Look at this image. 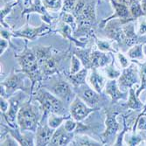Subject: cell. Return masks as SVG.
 Instances as JSON below:
<instances>
[{
  "label": "cell",
  "mask_w": 146,
  "mask_h": 146,
  "mask_svg": "<svg viewBox=\"0 0 146 146\" xmlns=\"http://www.w3.org/2000/svg\"><path fill=\"white\" fill-rule=\"evenodd\" d=\"M18 59V62L20 67V72L25 74L27 77L31 80L32 86L31 90L33 91L36 84L40 82V80L43 78L40 68H39L38 59L34 54L33 49H29L27 46H25V50L20 54L16 55ZM32 94V93H31Z\"/></svg>",
  "instance_id": "cell-1"
},
{
  "label": "cell",
  "mask_w": 146,
  "mask_h": 146,
  "mask_svg": "<svg viewBox=\"0 0 146 146\" xmlns=\"http://www.w3.org/2000/svg\"><path fill=\"white\" fill-rule=\"evenodd\" d=\"M33 93H34V99L38 102L41 110H43V118L48 116L51 113L60 115H67L64 102L52 92L43 88H38Z\"/></svg>",
  "instance_id": "cell-2"
},
{
  "label": "cell",
  "mask_w": 146,
  "mask_h": 146,
  "mask_svg": "<svg viewBox=\"0 0 146 146\" xmlns=\"http://www.w3.org/2000/svg\"><path fill=\"white\" fill-rule=\"evenodd\" d=\"M17 123L22 131L36 132L39 124L38 116L30 102L25 103L19 109L17 115Z\"/></svg>",
  "instance_id": "cell-3"
},
{
  "label": "cell",
  "mask_w": 146,
  "mask_h": 146,
  "mask_svg": "<svg viewBox=\"0 0 146 146\" xmlns=\"http://www.w3.org/2000/svg\"><path fill=\"white\" fill-rule=\"evenodd\" d=\"M27 76L25 74L20 73H11V75L3 82H1V96L5 97V95L11 96L15 92L25 91L31 94V89H28L25 86V78Z\"/></svg>",
  "instance_id": "cell-4"
},
{
  "label": "cell",
  "mask_w": 146,
  "mask_h": 146,
  "mask_svg": "<svg viewBox=\"0 0 146 146\" xmlns=\"http://www.w3.org/2000/svg\"><path fill=\"white\" fill-rule=\"evenodd\" d=\"M98 109L91 108L85 103L81 98L75 96L69 106V114L74 118V120L77 122H82L86 119L89 114L95 112Z\"/></svg>",
  "instance_id": "cell-5"
},
{
  "label": "cell",
  "mask_w": 146,
  "mask_h": 146,
  "mask_svg": "<svg viewBox=\"0 0 146 146\" xmlns=\"http://www.w3.org/2000/svg\"><path fill=\"white\" fill-rule=\"evenodd\" d=\"M62 59L58 50H54L52 54L42 61L38 62L39 68L43 77H48L54 74H59V66Z\"/></svg>",
  "instance_id": "cell-6"
},
{
  "label": "cell",
  "mask_w": 146,
  "mask_h": 146,
  "mask_svg": "<svg viewBox=\"0 0 146 146\" xmlns=\"http://www.w3.org/2000/svg\"><path fill=\"white\" fill-rule=\"evenodd\" d=\"M138 81L137 68L134 64H131L129 67L123 68V73L118 78L117 83L120 89L122 88V90H125L131 88L134 84L138 82Z\"/></svg>",
  "instance_id": "cell-7"
},
{
  "label": "cell",
  "mask_w": 146,
  "mask_h": 146,
  "mask_svg": "<svg viewBox=\"0 0 146 146\" xmlns=\"http://www.w3.org/2000/svg\"><path fill=\"white\" fill-rule=\"evenodd\" d=\"M42 24L38 27H29V26H25L24 28L18 30L16 32L11 33L13 37L18 38H27L29 40H33V39L38 36H43L44 34L48 33L51 31V28L48 26V25Z\"/></svg>",
  "instance_id": "cell-8"
},
{
  "label": "cell",
  "mask_w": 146,
  "mask_h": 146,
  "mask_svg": "<svg viewBox=\"0 0 146 146\" xmlns=\"http://www.w3.org/2000/svg\"><path fill=\"white\" fill-rule=\"evenodd\" d=\"M51 92L60 99L64 103H71L74 97V92L70 83L66 81H60L55 83L51 88Z\"/></svg>",
  "instance_id": "cell-9"
},
{
  "label": "cell",
  "mask_w": 146,
  "mask_h": 146,
  "mask_svg": "<svg viewBox=\"0 0 146 146\" xmlns=\"http://www.w3.org/2000/svg\"><path fill=\"white\" fill-rule=\"evenodd\" d=\"M117 115L118 113L116 111H106V129L102 135V138H111L118 132L120 126L117 122Z\"/></svg>",
  "instance_id": "cell-10"
},
{
  "label": "cell",
  "mask_w": 146,
  "mask_h": 146,
  "mask_svg": "<svg viewBox=\"0 0 146 146\" xmlns=\"http://www.w3.org/2000/svg\"><path fill=\"white\" fill-rule=\"evenodd\" d=\"M20 96H13L9 98V102H10V107L9 110L3 114L4 118L5 119L6 123L11 128H17V125L15 124L16 123V118L19 110V104H20Z\"/></svg>",
  "instance_id": "cell-11"
},
{
  "label": "cell",
  "mask_w": 146,
  "mask_h": 146,
  "mask_svg": "<svg viewBox=\"0 0 146 146\" xmlns=\"http://www.w3.org/2000/svg\"><path fill=\"white\" fill-rule=\"evenodd\" d=\"M74 137V132H68L62 124L54 130L50 145H68Z\"/></svg>",
  "instance_id": "cell-12"
},
{
  "label": "cell",
  "mask_w": 146,
  "mask_h": 146,
  "mask_svg": "<svg viewBox=\"0 0 146 146\" xmlns=\"http://www.w3.org/2000/svg\"><path fill=\"white\" fill-rule=\"evenodd\" d=\"M55 129L49 127V125H43L39 123L36 130L35 145H50L52 135Z\"/></svg>",
  "instance_id": "cell-13"
},
{
  "label": "cell",
  "mask_w": 146,
  "mask_h": 146,
  "mask_svg": "<svg viewBox=\"0 0 146 146\" xmlns=\"http://www.w3.org/2000/svg\"><path fill=\"white\" fill-rule=\"evenodd\" d=\"M32 12H37L39 13L42 16V19L45 21V23H47L48 25H51L52 22V17L49 14L46 8L44 6L42 0H33L31 4V6L25 9L23 12V15L26 13H32Z\"/></svg>",
  "instance_id": "cell-14"
},
{
  "label": "cell",
  "mask_w": 146,
  "mask_h": 146,
  "mask_svg": "<svg viewBox=\"0 0 146 146\" xmlns=\"http://www.w3.org/2000/svg\"><path fill=\"white\" fill-rule=\"evenodd\" d=\"M111 63L110 54L100 50L92 51L91 52V69L102 68Z\"/></svg>",
  "instance_id": "cell-15"
},
{
  "label": "cell",
  "mask_w": 146,
  "mask_h": 146,
  "mask_svg": "<svg viewBox=\"0 0 146 146\" xmlns=\"http://www.w3.org/2000/svg\"><path fill=\"white\" fill-rule=\"evenodd\" d=\"M104 90L106 95L109 96L113 102H116L120 99H125L128 95L127 92H123L120 89L115 80H110L106 82Z\"/></svg>",
  "instance_id": "cell-16"
},
{
  "label": "cell",
  "mask_w": 146,
  "mask_h": 146,
  "mask_svg": "<svg viewBox=\"0 0 146 146\" xmlns=\"http://www.w3.org/2000/svg\"><path fill=\"white\" fill-rule=\"evenodd\" d=\"M88 83L90 87L95 89L96 92L101 93L103 91L106 86V79L97 71V69H91L90 74H88Z\"/></svg>",
  "instance_id": "cell-17"
},
{
  "label": "cell",
  "mask_w": 146,
  "mask_h": 146,
  "mask_svg": "<svg viewBox=\"0 0 146 146\" xmlns=\"http://www.w3.org/2000/svg\"><path fill=\"white\" fill-rule=\"evenodd\" d=\"M5 129L9 133L14 137L19 143V145L23 146H29V145H35L34 138L30 134H23L22 130L18 128H11V127H5Z\"/></svg>",
  "instance_id": "cell-18"
},
{
  "label": "cell",
  "mask_w": 146,
  "mask_h": 146,
  "mask_svg": "<svg viewBox=\"0 0 146 146\" xmlns=\"http://www.w3.org/2000/svg\"><path fill=\"white\" fill-rule=\"evenodd\" d=\"M111 3L113 4V6L115 8V13L113 16L110 17L108 19L104 20L102 22V26H104V24L107 23V21H110V20H111L113 19H115V18H120L121 19H125V20H131L130 19H129L130 11H129L128 6L124 3H119L118 1L117 2L116 1H113Z\"/></svg>",
  "instance_id": "cell-19"
},
{
  "label": "cell",
  "mask_w": 146,
  "mask_h": 146,
  "mask_svg": "<svg viewBox=\"0 0 146 146\" xmlns=\"http://www.w3.org/2000/svg\"><path fill=\"white\" fill-rule=\"evenodd\" d=\"M80 98L91 108H96V106H97V104L100 102V100H101L100 93L96 92L92 88H88L87 89H85L82 93Z\"/></svg>",
  "instance_id": "cell-20"
},
{
  "label": "cell",
  "mask_w": 146,
  "mask_h": 146,
  "mask_svg": "<svg viewBox=\"0 0 146 146\" xmlns=\"http://www.w3.org/2000/svg\"><path fill=\"white\" fill-rule=\"evenodd\" d=\"M88 70L87 68H82L81 71H79L78 73L74 74H70L68 76L70 83L73 85L74 88H79L82 85H84L86 83V79L88 76Z\"/></svg>",
  "instance_id": "cell-21"
},
{
  "label": "cell",
  "mask_w": 146,
  "mask_h": 146,
  "mask_svg": "<svg viewBox=\"0 0 146 146\" xmlns=\"http://www.w3.org/2000/svg\"><path fill=\"white\" fill-rule=\"evenodd\" d=\"M91 52L92 49H76L74 51V54L81 60L83 68L87 69H91Z\"/></svg>",
  "instance_id": "cell-22"
},
{
  "label": "cell",
  "mask_w": 146,
  "mask_h": 146,
  "mask_svg": "<svg viewBox=\"0 0 146 146\" xmlns=\"http://www.w3.org/2000/svg\"><path fill=\"white\" fill-rule=\"evenodd\" d=\"M124 4L128 6L133 19H137L144 14L139 0H126Z\"/></svg>",
  "instance_id": "cell-23"
},
{
  "label": "cell",
  "mask_w": 146,
  "mask_h": 146,
  "mask_svg": "<svg viewBox=\"0 0 146 146\" xmlns=\"http://www.w3.org/2000/svg\"><path fill=\"white\" fill-rule=\"evenodd\" d=\"M68 118H70L69 115H60L57 114L51 113L47 116V124L52 129H56L60 125H62L63 122H65Z\"/></svg>",
  "instance_id": "cell-24"
},
{
  "label": "cell",
  "mask_w": 146,
  "mask_h": 146,
  "mask_svg": "<svg viewBox=\"0 0 146 146\" xmlns=\"http://www.w3.org/2000/svg\"><path fill=\"white\" fill-rule=\"evenodd\" d=\"M138 96H137V94H135L134 88H129V100L127 102V108L133 110H140L143 108V103L138 100L137 98Z\"/></svg>",
  "instance_id": "cell-25"
},
{
  "label": "cell",
  "mask_w": 146,
  "mask_h": 146,
  "mask_svg": "<svg viewBox=\"0 0 146 146\" xmlns=\"http://www.w3.org/2000/svg\"><path fill=\"white\" fill-rule=\"evenodd\" d=\"M70 145H80V146H96V145H102L100 142H97L94 139H91L87 136H78L74 137L71 141Z\"/></svg>",
  "instance_id": "cell-26"
},
{
  "label": "cell",
  "mask_w": 146,
  "mask_h": 146,
  "mask_svg": "<svg viewBox=\"0 0 146 146\" xmlns=\"http://www.w3.org/2000/svg\"><path fill=\"white\" fill-rule=\"evenodd\" d=\"M60 19L62 22L69 25L71 27L73 28L74 32L76 31L77 27H78V23L76 20V18L74 16L73 13L69 12V11H62L60 14Z\"/></svg>",
  "instance_id": "cell-27"
},
{
  "label": "cell",
  "mask_w": 146,
  "mask_h": 146,
  "mask_svg": "<svg viewBox=\"0 0 146 146\" xmlns=\"http://www.w3.org/2000/svg\"><path fill=\"white\" fill-rule=\"evenodd\" d=\"M102 72L105 74L106 77L109 78L110 80H116L120 77V75L122 74L119 70L115 68L113 62H111L110 64L102 68Z\"/></svg>",
  "instance_id": "cell-28"
},
{
  "label": "cell",
  "mask_w": 146,
  "mask_h": 146,
  "mask_svg": "<svg viewBox=\"0 0 146 146\" xmlns=\"http://www.w3.org/2000/svg\"><path fill=\"white\" fill-rule=\"evenodd\" d=\"M143 45H134L129 51H128V56L131 60H143L144 54Z\"/></svg>",
  "instance_id": "cell-29"
},
{
  "label": "cell",
  "mask_w": 146,
  "mask_h": 146,
  "mask_svg": "<svg viewBox=\"0 0 146 146\" xmlns=\"http://www.w3.org/2000/svg\"><path fill=\"white\" fill-rule=\"evenodd\" d=\"M44 6L46 10L51 11H62L63 8V0H42Z\"/></svg>",
  "instance_id": "cell-30"
},
{
  "label": "cell",
  "mask_w": 146,
  "mask_h": 146,
  "mask_svg": "<svg viewBox=\"0 0 146 146\" xmlns=\"http://www.w3.org/2000/svg\"><path fill=\"white\" fill-rule=\"evenodd\" d=\"M96 44L98 48V50L105 52H116V50L112 47V45L110 41L104 40L102 38H96Z\"/></svg>",
  "instance_id": "cell-31"
},
{
  "label": "cell",
  "mask_w": 146,
  "mask_h": 146,
  "mask_svg": "<svg viewBox=\"0 0 146 146\" xmlns=\"http://www.w3.org/2000/svg\"><path fill=\"white\" fill-rule=\"evenodd\" d=\"M82 63L81 61V60H80L74 54L72 55L71 57V68H70V72L69 74H74L76 73H78L79 71H81L82 68Z\"/></svg>",
  "instance_id": "cell-32"
},
{
  "label": "cell",
  "mask_w": 146,
  "mask_h": 146,
  "mask_svg": "<svg viewBox=\"0 0 146 146\" xmlns=\"http://www.w3.org/2000/svg\"><path fill=\"white\" fill-rule=\"evenodd\" d=\"M140 79H141V87L137 92V96H139L141 91L146 88V62L140 65Z\"/></svg>",
  "instance_id": "cell-33"
},
{
  "label": "cell",
  "mask_w": 146,
  "mask_h": 146,
  "mask_svg": "<svg viewBox=\"0 0 146 146\" xmlns=\"http://www.w3.org/2000/svg\"><path fill=\"white\" fill-rule=\"evenodd\" d=\"M19 2L15 1V2H13L12 4H10V5H5L2 9H1V24H3L4 26H5V17L8 14V13L11 11V9L14 7L16 5H18Z\"/></svg>",
  "instance_id": "cell-34"
},
{
  "label": "cell",
  "mask_w": 146,
  "mask_h": 146,
  "mask_svg": "<svg viewBox=\"0 0 146 146\" xmlns=\"http://www.w3.org/2000/svg\"><path fill=\"white\" fill-rule=\"evenodd\" d=\"M78 0H63V8L62 11L72 12Z\"/></svg>",
  "instance_id": "cell-35"
},
{
  "label": "cell",
  "mask_w": 146,
  "mask_h": 146,
  "mask_svg": "<svg viewBox=\"0 0 146 146\" xmlns=\"http://www.w3.org/2000/svg\"><path fill=\"white\" fill-rule=\"evenodd\" d=\"M116 58L119 60V63H120L121 67L123 68H126L130 66V61L128 58H126V56H124L122 52H117L116 54Z\"/></svg>",
  "instance_id": "cell-36"
},
{
  "label": "cell",
  "mask_w": 146,
  "mask_h": 146,
  "mask_svg": "<svg viewBox=\"0 0 146 146\" xmlns=\"http://www.w3.org/2000/svg\"><path fill=\"white\" fill-rule=\"evenodd\" d=\"M76 122L77 121H75V120L74 121V120H72V119H70V118L67 119V120H66L65 123H64L65 129H67L68 132H74L76 129L77 126H78V123Z\"/></svg>",
  "instance_id": "cell-37"
},
{
  "label": "cell",
  "mask_w": 146,
  "mask_h": 146,
  "mask_svg": "<svg viewBox=\"0 0 146 146\" xmlns=\"http://www.w3.org/2000/svg\"><path fill=\"white\" fill-rule=\"evenodd\" d=\"M10 107V102L7 101V98L1 96V113L5 114L8 111Z\"/></svg>",
  "instance_id": "cell-38"
},
{
  "label": "cell",
  "mask_w": 146,
  "mask_h": 146,
  "mask_svg": "<svg viewBox=\"0 0 146 146\" xmlns=\"http://www.w3.org/2000/svg\"><path fill=\"white\" fill-rule=\"evenodd\" d=\"M0 54H1V55L5 52V51L8 48L9 46V43H8V40L6 38H4L1 37V40H0Z\"/></svg>",
  "instance_id": "cell-39"
},
{
  "label": "cell",
  "mask_w": 146,
  "mask_h": 146,
  "mask_svg": "<svg viewBox=\"0 0 146 146\" xmlns=\"http://www.w3.org/2000/svg\"><path fill=\"white\" fill-rule=\"evenodd\" d=\"M137 129L146 130V116H142L137 120Z\"/></svg>",
  "instance_id": "cell-40"
},
{
  "label": "cell",
  "mask_w": 146,
  "mask_h": 146,
  "mask_svg": "<svg viewBox=\"0 0 146 146\" xmlns=\"http://www.w3.org/2000/svg\"><path fill=\"white\" fill-rule=\"evenodd\" d=\"M146 33V20H143L139 25V29H138V34L143 35Z\"/></svg>",
  "instance_id": "cell-41"
},
{
  "label": "cell",
  "mask_w": 146,
  "mask_h": 146,
  "mask_svg": "<svg viewBox=\"0 0 146 146\" xmlns=\"http://www.w3.org/2000/svg\"><path fill=\"white\" fill-rule=\"evenodd\" d=\"M139 2L142 5V8H143L144 14H146V0H139Z\"/></svg>",
  "instance_id": "cell-42"
},
{
  "label": "cell",
  "mask_w": 146,
  "mask_h": 146,
  "mask_svg": "<svg viewBox=\"0 0 146 146\" xmlns=\"http://www.w3.org/2000/svg\"><path fill=\"white\" fill-rule=\"evenodd\" d=\"M143 54H144V55L146 56V46H144L143 47Z\"/></svg>",
  "instance_id": "cell-43"
},
{
  "label": "cell",
  "mask_w": 146,
  "mask_h": 146,
  "mask_svg": "<svg viewBox=\"0 0 146 146\" xmlns=\"http://www.w3.org/2000/svg\"><path fill=\"white\" fill-rule=\"evenodd\" d=\"M117 1H118L119 3H125L126 0H117Z\"/></svg>",
  "instance_id": "cell-44"
},
{
  "label": "cell",
  "mask_w": 146,
  "mask_h": 146,
  "mask_svg": "<svg viewBox=\"0 0 146 146\" xmlns=\"http://www.w3.org/2000/svg\"><path fill=\"white\" fill-rule=\"evenodd\" d=\"M145 111H146V106L144 107V110H143V112H145Z\"/></svg>",
  "instance_id": "cell-45"
},
{
  "label": "cell",
  "mask_w": 146,
  "mask_h": 146,
  "mask_svg": "<svg viewBox=\"0 0 146 146\" xmlns=\"http://www.w3.org/2000/svg\"><path fill=\"white\" fill-rule=\"evenodd\" d=\"M16 1H17V2H20V1H21V0H16Z\"/></svg>",
  "instance_id": "cell-46"
}]
</instances>
